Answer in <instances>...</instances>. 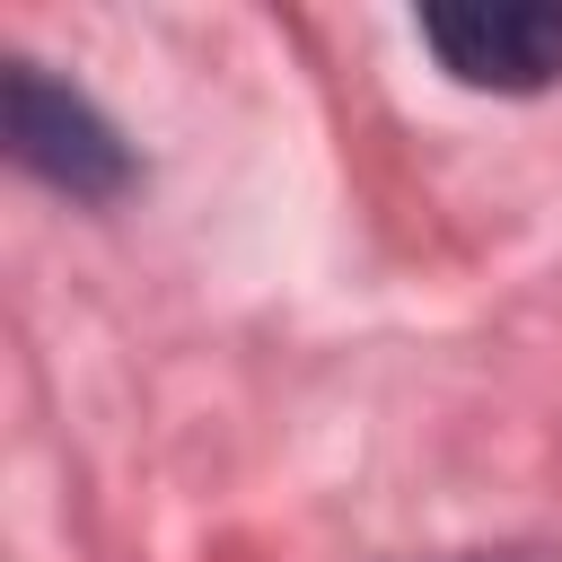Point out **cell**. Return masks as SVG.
I'll return each instance as SVG.
<instances>
[{"label": "cell", "mask_w": 562, "mask_h": 562, "mask_svg": "<svg viewBox=\"0 0 562 562\" xmlns=\"http://www.w3.org/2000/svg\"><path fill=\"white\" fill-rule=\"evenodd\" d=\"M9 149L26 176H44L70 202H114L132 184V149L114 140V123L35 61H9Z\"/></svg>", "instance_id": "obj_1"}, {"label": "cell", "mask_w": 562, "mask_h": 562, "mask_svg": "<svg viewBox=\"0 0 562 562\" xmlns=\"http://www.w3.org/2000/svg\"><path fill=\"white\" fill-rule=\"evenodd\" d=\"M422 44L439 53V70L457 88L536 97V88L562 79V9L553 0H457V9H422Z\"/></svg>", "instance_id": "obj_2"}]
</instances>
